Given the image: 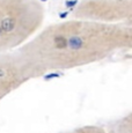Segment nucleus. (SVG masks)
<instances>
[{
  "label": "nucleus",
  "mask_w": 132,
  "mask_h": 133,
  "mask_svg": "<svg viewBox=\"0 0 132 133\" xmlns=\"http://www.w3.org/2000/svg\"><path fill=\"white\" fill-rule=\"evenodd\" d=\"M132 51V29L70 17L42 29L15 51L30 80L101 63Z\"/></svg>",
  "instance_id": "obj_1"
},
{
  "label": "nucleus",
  "mask_w": 132,
  "mask_h": 133,
  "mask_svg": "<svg viewBox=\"0 0 132 133\" xmlns=\"http://www.w3.org/2000/svg\"><path fill=\"white\" fill-rule=\"evenodd\" d=\"M39 0H0V53L19 50L44 27Z\"/></svg>",
  "instance_id": "obj_2"
},
{
  "label": "nucleus",
  "mask_w": 132,
  "mask_h": 133,
  "mask_svg": "<svg viewBox=\"0 0 132 133\" xmlns=\"http://www.w3.org/2000/svg\"><path fill=\"white\" fill-rule=\"evenodd\" d=\"M71 17H81L132 29V0H79Z\"/></svg>",
  "instance_id": "obj_3"
},
{
  "label": "nucleus",
  "mask_w": 132,
  "mask_h": 133,
  "mask_svg": "<svg viewBox=\"0 0 132 133\" xmlns=\"http://www.w3.org/2000/svg\"><path fill=\"white\" fill-rule=\"evenodd\" d=\"M30 81L15 52L0 53V101Z\"/></svg>",
  "instance_id": "obj_4"
},
{
  "label": "nucleus",
  "mask_w": 132,
  "mask_h": 133,
  "mask_svg": "<svg viewBox=\"0 0 132 133\" xmlns=\"http://www.w3.org/2000/svg\"><path fill=\"white\" fill-rule=\"evenodd\" d=\"M105 129L108 133H132V111L111 121Z\"/></svg>",
  "instance_id": "obj_5"
},
{
  "label": "nucleus",
  "mask_w": 132,
  "mask_h": 133,
  "mask_svg": "<svg viewBox=\"0 0 132 133\" xmlns=\"http://www.w3.org/2000/svg\"><path fill=\"white\" fill-rule=\"evenodd\" d=\"M68 133H108V131L100 125H82L71 130Z\"/></svg>",
  "instance_id": "obj_6"
}]
</instances>
